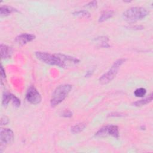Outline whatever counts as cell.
Instances as JSON below:
<instances>
[{"label": "cell", "mask_w": 153, "mask_h": 153, "mask_svg": "<svg viewBox=\"0 0 153 153\" xmlns=\"http://www.w3.org/2000/svg\"><path fill=\"white\" fill-rule=\"evenodd\" d=\"M126 59H120L116 60L109 71L99 78V82L102 84H106L111 82L115 77L120 67L126 61Z\"/></svg>", "instance_id": "obj_4"}, {"label": "cell", "mask_w": 153, "mask_h": 153, "mask_svg": "<svg viewBox=\"0 0 153 153\" xmlns=\"http://www.w3.org/2000/svg\"><path fill=\"white\" fill-rule=\"evenodd\" d=\"M87 7H88L90 8H92V7H96L97 6V1H91L90 3H88V4L86 5Z\"/></svg>", "instance_id": "obj_21"}, {"label": "cell", "mask_w": 153, "mask_h": 153, "mask_svg": "<svg viewBox=\"0 0 153 153\" xmlns=\"http://www.w3.org/2000/svg\"><path fill=\"white\" fill-rule=\"evenodd\" d=\"M62 115L65 117H71L72 115V113L69 110H65L63 112Z\"/></svg>", "instance_id": "obj_20"}, {"label": "cell", "mask_w": 153, "mask_h": 153, "mask_svg": "<svg viewBox=\"0 0 153 153\" xmlns=\"http://www.w3.org/2000/svg\"><path fill=\"white\" fill-rule=\"evenodd\" d=\"M149 12L143 7H132L123 13V18L129 23H134L145 18Z\"/></svg>", "instance_id": "obj_2"}, {"label": "cell", "mask_w": 153, "mask_h": 153, "mask_svg": "<svg viewBox=\"0 0 153 153\" xmlns=\"http://www.w3.org/2000/svg\"><path fill=\"white\" fill-rule=\"evenodd\" d=\"M146 89L142 87L137 88L134 92V94L136 97H143L146 94Z\"/></svg>", "instance_id": "obj_17"}, {"label": "cell", "mask_w": 153, "mask_h": 153, "mask_svg": "<svg viewBox=\"0 0 153 153\" xmlns=\"http://www.w3.org/2000/svg\"><path fill=\"white\" fill-rule=\"evenodd\" d=\"M93 71H91V73H93ZM90 75H91V74H90V71H88V72H87V75H85V76H90Z\"/></svg>", "instance_id": "obj_25"}, {"label": "cell", "mask_w": 153, "mask_h": 153, "mask_svg": "<svg viewBox=\"0 0 153 153\" xmlns=\"http://www.w3.org/2000/svg\"><path fill=\"white\" fill-rule=\"evenodd\" d=\"M26 97L27 101L33 105L39 103L42 99L41 94L33 86H30L29 88Z\"/></svg>", "instance_id": "obj_6"}, {"label": "cell", "mask_w": 153, "mask_h": 153, "mask_svg": "<svg viewBox=\"0 0 153 153\" xmlns=\"http://www.w3.org/2000/svg\"><path fill=\"white\" fill-rule=\"evenodd\" d=\"M0 50H1V56L2 59H7L11 57L13 50L12 48L5 44H1L0 45Z\"/></svg>", "instance_id": "obj_8"}, {"label": "cell", "mask_w": 153, "mask_h": 153, "mask_svg": "<svg viewBox=\"0 0 153 153\" xmlns=\"http://www.w3.org/2000/svg\"><path fill=\"white\" fill-rule=\"evenodd\" d=\"M14 140V133L10 128H2L0 131L1 152L4 148L11 145Z\"/></svg>", "instance_id": "obj_5"}, {"label": "cell", "mask_w": 153, "mask_h": 153, "mask_svg": "<svg viewBox=\"0 0 153 153\" xmlns=\"http://www.w3.org/2000/svg\"><path fill=\"white\" fill-rule=\"evenodd\" d=\"M113 114H114V115H109V116H110V117H112V116L120 117V116H121V114H120V113H113Z\"/></svg>", "instance_id": "obj_24"}, {"label": "cell", "mask_w": 153, "mask_h": 153, "mask_svg": "<svg viewBox=\"0 0 153 153\" xmlns=\"http://www.w3.org/2000/svg\"><path fill=\"white\" fill-rule=\"evenodd\" d=\"M1 81L2 80V78H5V70L3 68V66H1Z\"/></svg>", "instance_id": "obj_23"}, {"label": "cell", "mask_w": 153, "mask_h": 153, "mask_svg": "<svg viewBox=\"0 0 153 153\" xmlns=\"http://www.w3.org/2000/svg\"><path fill=\"white\" fill-rule=\"evenodd\" d=\"M14 11H17V10L12 7L8 5L1 6L0 8V14L2 16H8Z\"/></svg>", "instance_id": "obj_9"}, {"label": "cell", "mask_w": 153, "mask_h": 153, "mask_svg": "<svg viewBox=\"0 0 153 153\" xmlns=\"http://www.w3.org/2000/svg\"><path fill=\"white\" fill-rule=\"evenodd\" d=\"M72 89L70 84H62L58 86L52 94L50 99V105L52 107H55L60 103L68 95Z\"/></svg>", "instance_id": "obj_3"}, {"label": "cell", "mask_w": 153, "mask_h": 153, "mask_svg": "<svg viewBox=\"0 0 153 153\" xmlns=\"http://www.w3.org/2000/svg\"><path fill=\"white\" fill-rule=\"evenodd\" d=\"M35 56L39 60L46 64L57 66L60 68H65L79 62V60L75 57L61 53L50 54L47 52L37 51L35 53Z\"/></svg>", "instance_id": "obj_1"}, {"label": "cell", "mask_w": 153, "mask_h": 153, "mask_svg": "<svg viewBox=\"0 0 153 153\" xmlns=\"http://www.w3.org/2000/svg\"><path fill=\"white\" fill-rule=\"evenodd\" d=\"M114 14V11L112 10H108L105 11L102 14V15L100 16L99 19V22H103L106 20H108L109 18H111Z\"/></svg>", "instance_id": "obj_13"}, {"label": "cell", "mask_w": 153, "mask_h": 153, "mask_svg": "<svg viewBox=\"0 0 153 153\" xmlns=\"http://www.w3.org/2000/svg\"><path fill=\"white\" fill-rule=\"evenodd\" d=\"M108 134V126L102 127L95 133V136L97 137H104Z\"/></svg>", "instance_id": "obj_14"}, {"label": "cell", "mask_w": 153, "mask_h": 153, "mask_svg": "<svg viewBox=\"0 0 153 153\" xmlns=\"http://www.w3.org/2000/svg\"><path fill=\"white\" fill-rule=\"evenodd\" d=\"M86 127V124L84 123H80L76 124L71 127V132L74 134L78 133L84 130Z\"/></svg>", "instance_id": "obj_12"}, {"label": "cell", "mask_w": 153, "mask_h": 153, "mask_svg": "<svg viewBox=\"0 0 153 153\" xmlns=\"http://www.w3.org/2000/svg\"><path fill=\"white\" fill-rule=\"evenodd\" d=\"M108 134L112 136L115 138H118L119 131L118 127L115 125H108Z\"/></svg>", "instance_id": "obj_10"}, {"label": "cell", "mask_w": 153, "mask_h": 153, "mask_svg": "<svg viewBox=\"0 0 153 153\" xmlns=\"http://www.w3.org/2000/svg\"><path fill=\"white\" fill-rule=\"evenodd\" d=\"M8 123V119L6 117H4L1 118V125H5Z\"/></svg>", "instance_id": "obj_22"}, {"label": "cell", "mask_w": 153, "mask_h": 153, "mask_svg": "<svg viewBox=\"0 0 153 153\" xmlns=\"http://www.w3.org/2000/svg\"><path fill=\"white\" fill-rule=\"evenodd\" d=\"M127 28L128 29H136V30H140V29H143L144 28L143 26H138V25H131V26H127Z\"/></svg>", "instance_id": "obj_19"}, {"label": "cell", "mask_w": 153, "mask_h": 153, "mask_svg": "<svg viewBox=\"0 0 153 153\" xmlns=\"http://www.w3.org/2000/svg\"><path fill=\"white\" fill-rule=\"evenodd\" d=\"M73 14L75 16L80 17H89L90 16V13L86 10H79L75 11L73 13Z\"/></svg>", "instance_id": "obj_16"}, {"label": "cell", "mask_w": 153, "mask_h": 153, "mask_svg": "<svg viewBox=\"0 0 153 153\" xmlns=\"http://www.w3.org/2000/svg\"><path fill=\"white\" fill-rule=\"evenodd\" d=\"M11 102L14 105V106H15L16 107H19L20 105V99L13 94L11 95Z\"/></svg>", "instance_id": "obj_18"}, {"label": "cell", "mask_w": 153, "mask_h": 153, "mask_svg": "<svg viewBox=\"0 0 153 153\" xmlns=\"http://www.w3.org/2000/svg\"><path fill=\"white\" fill-rule=\"evenodd\" d=\"M35 38V36L31 33H22L15 38V41L20 45H25L27 42L33 41Z\"/></svg>", "instance_id": "obj_7"}, {"label": "cell", "mask_w": 153, "mask_h": 153, "mask_svg": "<svg viewBox=\"0 0 153 153\" xmlns=\"http://www.w3.org/2000/svg\"><path fill=\"white\" fill-rule=\"evenodd\" d=\"M152 94L151 93L148 97L142 99H140V100H139L136 102H134L132 103V105H133V106H143V105H146L148 103L151 102L152 101Z\"/></svg>", "instance_id": "obj_11"}, {"label": "cell", "mask_w": 153, "mask_h": 153, "mask_svg": "<svg viewBox=\"0 0 153 153\" xmlns=\"http://www.w3.org/2000/svg\"><path fill=\"white\" fill-rule=\"evenodd\" d=\"M11 95L12 94L10 93H5L3 95L2 97V104L4 106H6L8 105V104L9 103L10 101L11 100Z\"/></svg>", "instance_id": "obj_15"}]
</instances>
